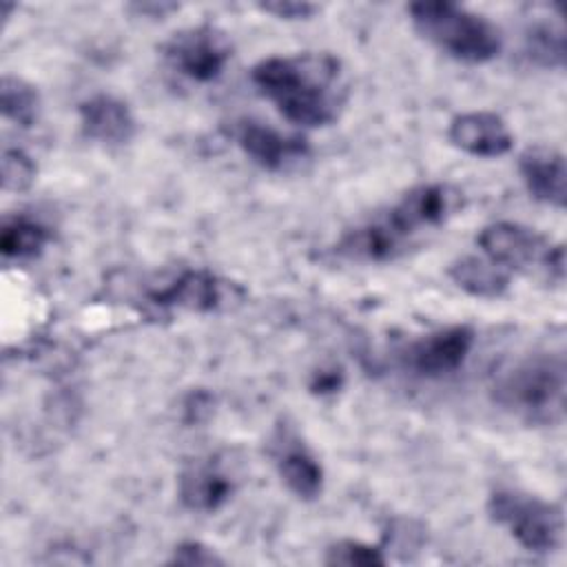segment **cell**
<instances>
[{"mask_svg": "<svg viewBox=\"0 0 567 567\" xmlns=\"http://www.w3.org/2000/svg\"><path fill=\"white\" fill-rule=\"evenodd\" d=\"M252 82L292 124L326 126L348 97L341 60L330 53L272 55L252 69Z\"/></svg>", "mask_w": 567, "mask_h": 567, "instance_id": "obj_1", "label": "cell"}, {"mask_svg": "<svg viewBox=\"0 0 567 567\" xmlns=\"http://www.w3.org/2000/svg\"><path fill=\"white\" fill-rule=\"evenodd\" d=\"M565 361L532 354L505 368L494 383V401L527 423H554L565 410Z\"/></svg>", "mask_w": 567, "mask_h": 567, "instance_id": "obj_2", "label": "cell"}, {"mask_svg": "<svg viewBox=\"0 0 567 567\" xmlns=\"http://www.w3.org/2000/svg\"><path fill=\"white\" fill-rule=\"evenodd\" d=\"M408 11L419 35L454 60L483 64L501 53L498 27L461 4L445 0L412 2Z\"/></svg>", "mask_w": 567, "mask_h": 567, "instance_id": "obj_3", "label": "cell"}, {"mask_svg": "<svg viewBox=\"0 0 567 567\" xmlns=\"http://www.w3.org/2000/svg\"><path fill=\"white\" fill-rule=\"evenodd\" d=\"M487 512L527 551L547 554L560 545L563 512L554 503L520 489H496L487 501Z\"/></svg>", "mask_w": 567, "mask_h": 567, "instance_id": "obj_4", "label": "cell"}, {"mask_svg": "<svg viewBox=\"0 0 567 567\" xmlns=\"http://www.w3.org/2000/svg\"><path fill=\"white\" fill-rule=\"evenodd\" d=\"M476 244L489 261L503 266L505 270H520L543 261L549 272H556L565 257L563 246L551 248L534 228L514 221H496L485 226L476 235Z\"/></svg>", "mask_w": 567, "mask_h": 567, "instance_id": "obj_5", "label": "cell"}, {"mask_svg": "<svg viewBox=\"0 0 567 567\" xmlns=\"http://www.w3.org/2000/svg\"><path fill=\"white\" fill-rule=\"evenodd\" d=\"M168 64L193 82H213L226 69L233 47L224 31L215 27H190L171 35L164 44Z\"/></svg>", "mask_w": 567, "mask_h": 567, "instance_id": "obj_6", "label": "cell"}, {"mask_svg": "<svg viewBox=\"0 0 567 567\" xmlns=\"http://www.w3.org/2000/svg\"><path fill=\"white\" fill-rule=\"evenodd\" d=\"M465 204L463 190L452 184H423L408 190L396 206L390 208L385 219L390 226L408 237L421 228H432L454 217Z\"/></svg>", "mask_w": 567, "mask_h": 567, "instance_id": "obj_7", "label": "cell"}, {"mask_svg": "<svg viewBox=\"0 0 567 567\" xmlns=\"http://www.w3.org/2000/svg\"><path fill=\"white\" fill-rule=\"evenodd\" d=\"M474 343V330L452 326L414 341L405 352V363L419 377L439 379L463 365Z\"/></svg>", "mask_w": 567, "mask_h": 567, "instance_id": "obj_8", "label": "cell"}, {"mask_svg": "<svg viewBox=\"0 0 567 567\" xmlns=\"http://www.w3.org/2000/svg\"><path fill=\"white\" fill-rule=\"evenodd\" d=\"M235 140L255 164L268 171H284L310 153L308 142L301 135H284L252 120L239 122Z\"/></svg>", "mask_w": 567, "mask_h": 567, "instance_id": "obj_9", "label": "cell"}, {"mask_svg": "<svg viewBox=\"0 0 567 567\" xmlns=\"http://www.w3.org/2000/svg\"><path fill=\"white\" fill-rule=\"evenodd\" d=\"M272 458L281 481L295 496L303 501H312L321 494L323 467L295 432L290 430L277 432L272 443Z\"/></svg>", "mask_w": 567, "mask_h": 567, "instance_id": "obj_10", "label": "cell"}, {"mask_svg": "<svg viewBox=\"0 0 567 567\" xmlns=\"http://www.w3.org/2000/svg\"><path fill=\"white\" fill-rule=\"evenodd\" d=\"M447 137L456 148L474 157H501L514 144L505 120L492 111H470L456 115L450 122Z\"/></svg>", "mask_w": 567, "mask_h": 567, "instance_id": "obj_11", "label": "cell"}, {"mask_svg": "<svg viewBox=\"0 0 567 567\" xmlns=\"http://www.w3.org/2000/svg\"><path fill=\"white\" fill-rule=\"evenodd\" d=\"M518 168L534 199L554 208H565L567 168L563 153L549 146H532L520 155Z\"/></svg>", "mask_w": 567, "mask_h": 567, "instance_id": "obj_12", "label": "cell"}, {"mask_svg": "<svg viewBox=\"0 0 567 567\" xmlns=\"http://www.w3.org/2000/svg\"><path fill=\"white\" fill-rule=\"evenodd\" d=\"M80 122L86 137L115 146L135 135V117L126 102L115 95L97 93L80 104Z\"/></svg>", "mask_w": 567, "mask_h": 567, "instance_id": "obj_13", "label": "cell"}, {"mask_svg": "<svg viewBox=\"0 0 567 567\" xmlns=\"http://www.w3.org/2000/svg\"><path fill=\"white\" fill-rule=\"evenodd\" d=\"M151 301L190 312H213L226 301L224 284L206 270H186L166 288L153 290Z\"/></svg>", "mask_w": 567, "mask_h": 567, "instance_id": "obj_14", "label": "cell"}, {"mask_svg": "<svg viewBox=\"0 0 567 567\" xmlns=\"http://www.w3.org/2000/svg\"><path fill=\"white\" fill-rule=\"evenodd\" d=\"M233 494V481L215 463H195L179 476V498L188 509L215 512Z\"/></svg>", "mask_w": 567, "mask_h": 567, "instance_id": "obj_15", "label": "cell"}, {"mask_svg": "<svg viewBox=\"0 0 567 567\" xmlns=\"http://www.w3.org/2000/svg\"><path fill=\"white\" fill-rule=\"evenodd\" d=\"M403 239L405 237L399 235L385 217H381L377 221L350 230L339 241L337 252L354 261H388L401 250Z\"/></svg>", "mask_w": 567, "mask_h": 567, "instance_id": "obj_16", "label": "cell"}, {"mask_svg": "<svg viewBox=\"0 0 567 567\" xmlns=\"http://www.w3.org/2000/svg\"><path fill=\"white\" fill-rule=\"evenodd\" d=\"M447 275L461 290L481 299H496L509 286V270L489 261L487 257H461L450 266Z\"/></svg>", "mask_w": 567, "mask_h": 567, "instance_id": "obj_17", "label": "cell"}, {"mask_svg": "<svg viewBox=\"0 0 567 567\" xmlns=\"http://www.w3.org/2000/svg\"><path fill=\"white\" fill-rule=\"evenodd\" d=\"M49 241V230L29 217H4L0 226V252L7 259H31L42 252Z\"/></svg>", "mask_w": 567, "mask_h": 567, "instance_id": "obj_18", "label": "cell"}, {"mask_svg": "<svg viewBox=\"0 0 567 567\" xmlns=\"http://www.w3.org/2000/svg\"><path fill=\"white\" fill-rule=\"evenodd\" d=\"M0 106L4 120L29 128L35 124L40 113V95L33 84L22 78L4 75L0 84Z\"/></svg>", "mask_w": 567, "mask_h": 567, "instance_id": "obj_19", "label": "cell"}, {"mask_svg": "<svg viewBox=\"0 0 567 567\" xmlns=\"http://www.w3.org/2000/svg\"><path fill=\"white\" fill-rule=\"evenodd\" d=\"M525 51L540 66L563 69L565 64V31L560 22H536L527 29Z\"/></svg>", "mask_w": 567, "mask_h": 567, "instance_id": "obj_20", "label": "cell"}, {"mask_svg": "<svg viewBox=\"0 0 567 567\" xmlns=\"http://www.w3.org/2000/svg\"><path fill=\"white\" fill-rule=\"evenodd\" d=\"M328 565H346V567H381L385 565V556L381 547L368 545L361 540H339L328 547L326 554Z\"/></svg>", "mask_w": 567, "mask_h": 567, "instance_id": "obj_21", "label": "cell"}, {"mask_svg": "<svg viewBox=\"0 0 567 567\" xmlns=\"http://www.w3.org/2000/svg\"><path fill=\"white\" fill-rule=\"evenodd\" d=\"M35 162L22 148H4L2 153V188L22 193L35 182Z\"/></svg>", "mask_w": 567, "mask_h": 567, "instance_id": "obj_22", "label": "cell"}, {"mask_svg": "<svg viewBox=\"0 0 567 567\" xmlns=\"http://www.w3.org/2000/svg\"><path fill=\"white\" fill-rule=\"evenodd\" d=\"M171 563L186 565V567H210V565H221L224 560L210 547L195 540H186L175 547Z\"/></svg>", "mask_w": 567, "mask_h": 567, "instance_id": "obj_23", "label": "cell"}, {"mask_svg": "<svg viewBox=\"0 0 567 567\" xmlns=\"http://www.w3.org/2000/svg\"><path fill=\"white\" fill-rule=\"evenodd\" d=\"M266 13H272L281 20H306L315 11H319L317 4L312 2H290V0H279V2H264L259 4Z\"/></svg>", "mask_w": 567, "mask_h": 567, "instance_id": "obj_24", "label": "cell"}, {"mask_svg": "<svg viewBox=\"0 0 567 567\" xmlns=\"http://www.w3.org/2000/svg\"><path fill=\"white\" fill-rule=\"evenodd\" d=\"M131 9H135L142 16L162 18V16L171 13V11H175L177 4L175 2H135V4H131Z\"/></svg>", "mask_w": 567, "mask_h": 567, "instance_id": "obj_25", "label": "cell"}, {"mask_svg": "<svg viewBox=\"0 0 567 567\" xmlns=\"http://www.w3.org/2000/svg\"><path fill=\"white\" fill-rule=\"evenodd\" d=\"M310 388H312V392H321V394L323 392H332V390L339 388V374H334V372H319Z\"/></svg>", "mask_w": 567, "mask_h": 567, "instance_id": "obj_26", "label": "cell"}]
</instances>
